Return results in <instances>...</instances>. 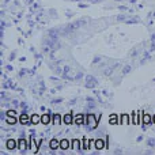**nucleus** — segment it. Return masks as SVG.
<instances>
[{
    "label": "nucleus",
    "mask_w": 155,
    "mask_h": 155,
    "mask_svg": "<svg viewBox=\"0 0 155 155\" xmlns=\"http://www.w3.org/2000/svg\"><path fill=\"white\" fill-rule=\"evenodd\" d=\"M33 123H38V121H40V117H38V116H33Z\"/></svg>",
    "instance_id": "obj_5"
},
{
    "label": "nucleus",
    "mask_w": 155,
    "mask_h": 155,
    "mask_svg": "<svg viewBox=\"0 0 155 155\" xmlns=\"http://www.w3.org/2000/svg\"><path fill=\"white\" fill-rule=\"evenodd\" d=\"M67 146H68L67 142H63V143H61V147H63V148H67Z\"/></svg>",
    "instance_id": "obj_10"
},
{
    "label": "nucleus",
    "mask_w": 155,
    "mask_h": 155,
    "mask_svg": "<svg viewBox=\"0 0 155 155\" xmlns=\"http://www.w3.org/2000/svg\"><path fill=\"white\" fill-rule=\"evenodd\" d=\"M83 23H84V21H78V22H75V23H72V25H70V26H67V29H65V31H72V30L78 29V27H79V26H82Z\"/></svg>",
    "instance_id": "obj_1"
},
{
    "label": "nucleus",
    "mask_w": 155,
    "mask_h": 155,
    "mask_svg": "<svg viewBox=\"0 0 155 155\" xmlns=\"http://www.w3.org/2000/svg\"><path fill=\"white\" fill-rule=\"evenodd\" d=\"M144 121H146V123H148V121H150V117H148V116H146V117H144Z\"/></svg>",
    "instance_id": "obj_11"
},
{
    "label": "nucleus",
    "mask_w": 155,
    "mask_h": 155,
    "mask_svg": "<svg viewBox=\"0 0 155 155\" xmlns=\"http://www.w3.org/2000/svg\"><path fill=\"white\" fill-rule=\"evenodd\" d=\"M129 70H131V67H129V65H127V67L123 70V74H124V75H125V74H128V72H129Z\"/></svg>",
    "instance_id": "obj_3"
},
{
    "label": "nucleus",
    "mask_w": 155,
    "mask_h": 155,
    "mask_svg": "<svg viewBox=\"0 0 155 155\" xmlns=\"http://www.w3.org/2000/svg\"><path fill=\"white\" fill-rule=\"evenodd\" d=\"M7 147L8 148H14V142H12V140H10V142L7 143Z\"/></svg>",
    "instance_id": "obj_4"
},
{
    "label": "nucleus",
    "mask_w": 155,
    "mask_h": 155,
    "mask_svg": "<svg viewBox=\"0 0 155 155\" xmlns=\"http://www.w3.org/2000/svg\"><path fill=\"white\" fill-rule=\"evenodd\" d=\"M49 121V116H42V123H48Z\"/></svg>",
    "instance_id": "obj_6"
},
{
    "label": "nucleus",
    "mask_w": 155,
    "mask_h": 155,
    "mask_svg": "<svg viewBox=\"0 0 155 155\" xmlns=\"http://www.w3.org/2000/svg\"><path fill=\"white\" fill-rule=\"evenodd\" d=\"M87 87H95V80L88 78L87 79Z\"/></svg>",
    "instance_id": "obj_2"
},
{
    "label": "nucleus",
    "mask_w": 155,
    "mask_h": 155,
    "mask_svg": "<svg viewBox=\"0 0 155 155\" xmlns=\"http://www.w3.org/2000/svg\"><path fill=\"white\" fill-rule=\"evenodd\" d=\"M21 118H22V120H21V121H22V123H26V121H27V117H25V116H22V117H21Z\"/></svg>",
    "instance_id": "obj_9"
},
{
    "label": "nucleus",
    "mask_w": 155,
    "mask_h": 155,
    "mask_svg": "<svg viewBox=\"0 0 155 155\" xmlns=\"http://www.w3.org/2000/svg\"><path fill=\"white\" fill-rule=\"evenodd\" d=\"M97 147H98V148L104 147V143H101V142H97Z\"/></svg>",
    "instance_id": "obj_7"
},
{
    "label": "nucleus",
    "mask_w": 155,
    "mask_h": 155,
    "mask_svg": "<svg viewBox=\"0 0 155 155\" xmlns=\"http://www.w3.org/2000/svg\"><path fill=\"white\" fill-rule=\"evenodd\" d=\"M65 123H71V117H70V116H65Z\"/></svg>",
    "instance_id": "obj_8"
}]
</instances>
